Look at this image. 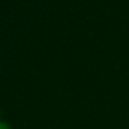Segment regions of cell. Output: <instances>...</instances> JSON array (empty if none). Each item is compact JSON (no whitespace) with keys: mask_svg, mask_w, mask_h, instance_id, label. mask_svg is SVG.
<instances>
[{"mask_svg":"<svg viewBox=\"0 0 129 129\" xmlns=\"http://www.w3.org/2000/svg\"><path fill=\"white\" fill-rule=\"evenodd\" d=\"M0 129H10V128L6 125V123H0Z\"/></svg>","mask_w":129,"mask_h":129,"instance_id":"6da1fadb","label":"cell"}]
</instances>
